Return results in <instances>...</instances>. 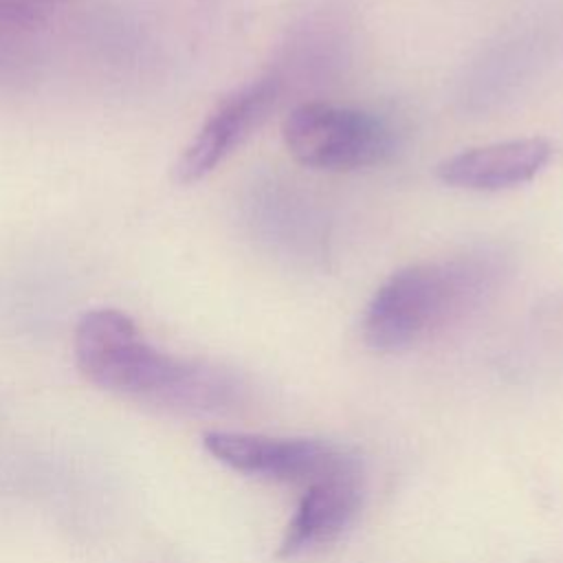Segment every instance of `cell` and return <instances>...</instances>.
<instances>
[{
    "mask_svg": "<svg viewBox=\"0 0 563 563\" xmlns=\"http://www.w3.org/2000/svg\"><path fill=\"white\" fill-rule=\"evenodd\" d=\"M73 354L77 369L92 385L176 411H224L242 394L231 372L158 350L130 314L114 308L81 314L75 325Z\"/></svg>",
    "mask_w": 563,
    "mask_h": 563,
    "instance_id": "obj_1",
    "label": "cell"
},
{
    "mask_svg": "<svg viewBox=\"0 0 563 563\" xmlns=\"http://www.w3.org/2000/svg\"><path fill=\"white\" fill-rule=\"evenodd\" d=\"M506 257L490 246L391 273L369 299L363 339L372 350L400 352L479 306L501 282Z\"/></svg>",
    "mask_w": 563,
    "mask_h": 563,
    "instance_id": "obj_2",
    "label": "cell"
},
{
    "mask_svg": "<svg viewBox=\"0 0 563 563\" xmlns=\"http://www.w3.org/2000/svg\"><path fill=\"white\" fill-rule=\"evenodd\" d=\"M282 136L297 163L321 172L372 167L394 152V132L383 119L358 108L323 101L290 110Z\"/></svg>",
    "mask_w": 563,
    "mask_h": 563,
    "instance_id": "obj_3",
    "label": "cell"
},
{
    "mask_svg": "<svg viewBox=\"0 0 563 563\" xmlns=\"http://www.w3.org/2000/svg\"><path fill=\"white\" fill-rule=\"evenodd\" d=\"M202 444L207 453L238 473L308 486L356 464L347 449L314 438L209 431L202 435Z\"/></svg>",
    "mask_w": 563,
    "mask_h": 563,
    "instance_id": "obj_4",
    "label": "cell"
},
{
    "mask_svg": "<svg viewBox=\"0 0 563 563\" xmlns=\"http://www.w3.org/2000/svg\"><path fill=\"white\" fill-rule=\"evenodd\" d=\"M277 97L279 79L275 75L260 77L227 95L183 150L174 165V178L180 185H191L211 174L266 121Z\"/></svg>",
    "mask_w": 563,
    "mask_h": 563,
    "instance_id": "obj_5",
    "label": "cell"
},
{
    "mask_svg": "<svg viewBox=\"0 0 563 563\" xmlns=\"http://www.w3.org/2000/svg\"><path fill=\"white\" fill-rule=\"evenodd\" d=\"M550 158L545 139H512L457 152L435 167V176L455 189L504 191L530 183Z\"/></svg>",
    "mask_w": 563,
    "mask_h": 563,
    "instance_id": "obj_6",
    "label": "cell"
},
{
    "mask_svg": "<svg viewBox=\"0 0 563 563\" xmlns=\"http://www.w3.org/2000/svg\"><path fill=\"white\" fill-rule=\"evenodd\" d=\"M363 504L358 462L308 486L279 545V556H299L339 539Z\"/></svg>",
    "mask_w": 563,
    "mask_h": 563,
    "instance_id": "obj_7",
    "label": "cell"
},
{
    "mask_svg": "<svg viewBox=\"0 0 563 563\" xmlns=\"http://www.w3.org/2000/svg\"><path fill=\"white\" fill-rule=\"evenodd\" d=\"M66 0H0V42L44 26Z\"/></svg>",
    "mask_w": 563,
    "mask_h": 563,
    "instance_id": "obj_8",
    "label": "cell"
}]
</instances>
